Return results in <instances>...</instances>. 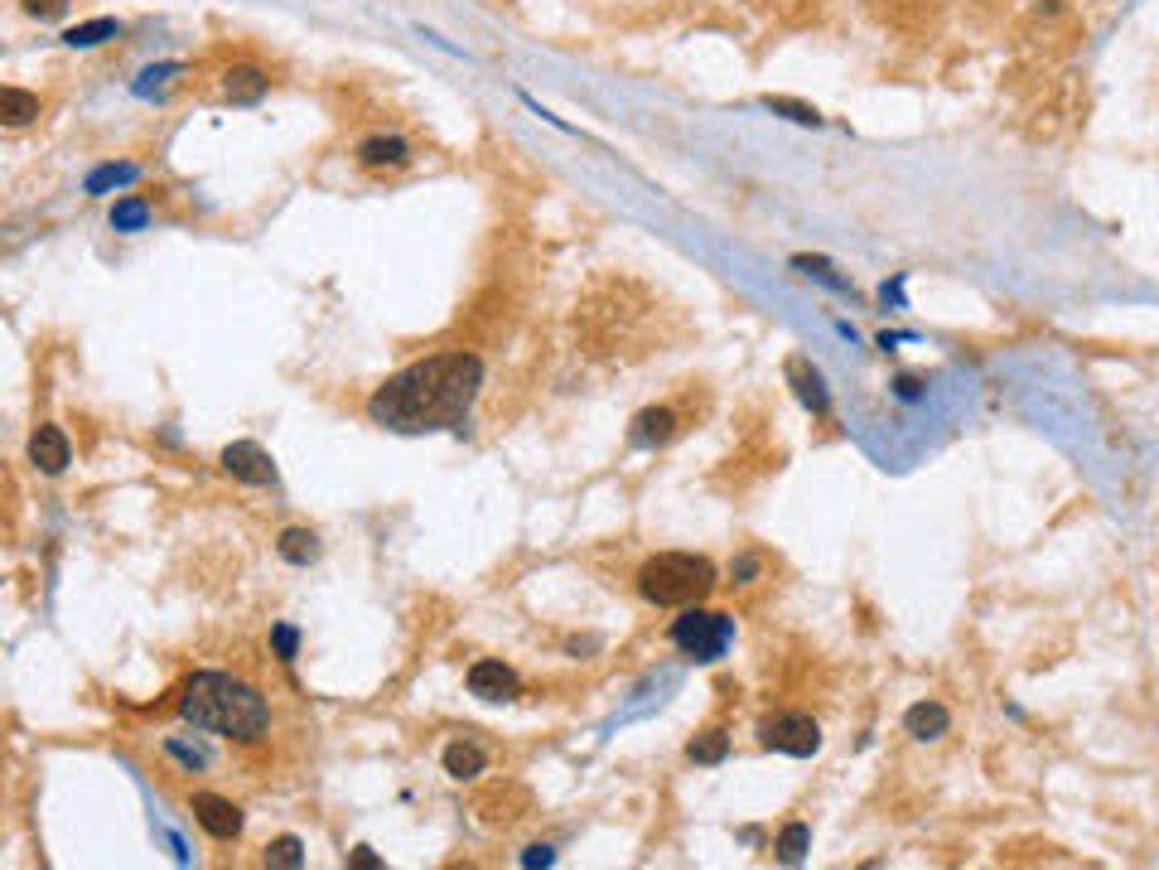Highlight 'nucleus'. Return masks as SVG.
I'll return each mask as SVG.
<instances>
[{"instance_id": "nucleus-1", "label": "nucleus", "mask_w": 1159, "mask_h": 870, "mask_svg": "<svg viewBox=\"0 0 1159 870\" xmlns=\"http://www.w3.org/2000/svg\"><path fill=\"white\" fill-rule=\"evenodd\" d=\"M484 382V363L474 353H440L382 382L368 402V416L392 431H454L470 416Z\"/></svg>"}, {"instance_id": "nucleus-2", "label": "nucleus", "mask_w": 1159, "mask_h": 870, "mask_svg": "<svg viewBox=\"0 0 1159 870\" xmlns=\"http://www.w3.org/2000/svg\"><path fill=\"white\" fill-rule=\"evenodd\" d=\"M179 716L194 730L237 740V745H256V740L271 730V706H266V696L256 692L252 682L228 677V672H194V677L184 682Z\"/></svg>"}, {"instance_id": "nucleus-3", "label": "nucleus", "mask_w": 1159, "mask_h": 870, "mask_svg": "<svg viewBox=\"0 0 1159 870\" xmlns=\"http://www.w3.org/2000/svg\"><path fill=\"white\" fill-rule=\"evenodd\" d=\"M638 590H642V600L667 605V610L700 605V600L716 590V566H710L706 556H686V552L652 556V561L638 571Z\"/></svg>"}, {"instance_id": "nucleus-4", "label": "nucleus", "mask_w": 1159, "mask_h": 870, "mask_svg": "<svg viewBox=\"0 0 1159 870\" xmlns=\"http://www.w3.org/2000/svg\"><path fill=\"white\" fill-rule=\"evenodd\" d=\"M730 638H734L730 614H710V610H696V605H686V614L672 624V643L682 648L686 658H696V663H716L725 648H730Z\"/></svg>"}, {"instance_id": "nucleus-5", "label": "nucleus", "mask_w": 1159, "mask_h": 870, "mask_svg": "<svg viewBox=\"0 0 1159 870\" xmlns=\"http://www.w3.org/2000/svg\"><path fill=\"white\" fill-rule=\"evenodd\" d=\"M764 745L778 754H792V759H807V754H816V745H822V730H816L812 716L788 711V716L764 721Z\"/></svg>"}, {"instance_id": "nucleus-6", "label": "nucleus", "mask_w": 1159, "mask_h": 870, "mask_svg": "<svg viewBox=\"0 0 1159 870\" xmlns=\"http://www.w3.org/2000/svg\"><path fill=\"white\" fill-rule=\"evenodd\" d=\"M222 469H228L232 479H242V484H271L276 479L271 455H266L262 445H252V440H237V445L222 450Z\"/></svg>"}, {"instance_id": "nucleus-7", "label": "nucleus", "mask_w": 1159, "mask_h": 870, "mask_svg": "<svg viewBox=\"0 0 1159 870\" xmlns=\"http://www.w3.org/2000/svg\"><path fill=\"white\" fill-rule=\"evenodd\" d=\"M470 692L478 701H512L518 696V672L498 658H484V663L470 668Z\"/></svg>"}, {"instance_id": "nucleus-8", "label": "nucleus", "mask_w": 1159, "mask_h": 870, "mask_svg": "<svg viewBox=\"0 0 1159 870\" xmlns=\"http://www.w3.org/2000/svg\"><path fill=\"white\" fill-rule=\"evenodd\" d=\"M194 817H198V827L218 842H232L242 832V812L218 793H194Z\"/></svg>"}, {"instance_id": "nucleus-9", "label": "nucleus", "mask_w": 1159, "mask_h": 870, "mask_svg": "<svg viewBox=\"0 0 1159 870\" xmlns=\"http://www.w3.org/2000/svg\"><path fill=\"white\" fill-rule=\"evenodd\" d=\"M30 460L39 464L44 474H63L68 469V440H63V431H58V426H39V431H34V440H30Z\"/></svg>"}, {"instance_id": "nucleus-10", "label": "nucleus", "mask_w": 1159, "mask_h": 870, "mask_svg": "<svg viewBox=\"0 0 1159 870\" xmlns=\"http://www.w3.org/2000/svg\"><path fill=\"white\" fill-rule=\"evenodd\" d=\"M947 726H952V716H947V706H938V701H918V706H908V716H904V730L913 740H938V735H947Z\"/></svg>"}, {"instance_id": "nucleus-11", "label": "nucleus", "mask_w": 1159, "mask_h": 870, "mask_svg": "<svg viewBox=\"0 0 1159 870\" xmlns=\"http://www.w3.org/2000/svg\"><path fill=\"white\" fill-rule=\"evenodd\" d=\"M358 160L368 170H402L412 155H406V141H396V136H372V141L358 146Z\"/></svg>"}, {"instance_id": "nucleus-12", "label": "nucleus", "mask_w": 1159, "mask_h": 870, "mask_svg": "<svg viewBox=\"0 0 1159 870\" xmlns=\"http://www.w3.org/2000/svg\"><path fill=\"white\" fill-rule=\"evenodd\" d=\"M672 436H676V416L667 411V406H648V411H638L634 445H667Z\"/></svg>"}, {"instance_id": "nucleus-13", "label": "nucleus", "mask_w": 1159, "mask_h": 870, "mask_svg": "<svg viewBox=\"0 0 1159 870\" xmlns=\"http://www.w3.org/2000/svg\"><path fill=\"white\" fill-rule=\"evenodd\" d=\"M484 764H488V754L474 745V740H454L450 750H444V774H450V779H478V774H484Z\"/></svg>"}, {"instance_id": "nucleus-14", "label": "nucleus", "mask_w": 1159, "mask_h": 870, "mask_svg": "<svg viewBox=\"0 0 1159 870\" xmlns=\"http://www.w3.org/2000/svg\"><path fill=\"white\" fill-rule=\"evenodd\" d=\"M788 378L798 382V397H802V406H812L816 416H826L831 397H826V387H822V373H816V368H807L802 358H792V363H788Z\"/></svg>"}, {"instance_id": "nucleus-15", "label": "nucleus", "mask_w": 1159, "mask_h": 870, "mask_svg": "<svg viewBox=\"0 0 1159 870\" xmlns=\"http://www.w3.org/2000/svg\"><path fill=\"white\" fill-rule=\"evenodd\" d=\"M276 552L286 556L290 566H310L314 556H320V537H314V532H304V527H290V532H280Z\"/></svg>"}, {"instance_id": "nucleus-16", "label": "nucleus", "mask_w": 1159, "mask_h": 870, "mask_svg": "<svg viewBox=\"0 0 1159 870\" xmlns=\"http://www.w3.org/2000/svg\"><path fill=\"white\" fill-rule=\"evenodd\" d=\"M222 92H228L232 102H256L266 92V73H262V68H232Z\"/></svg>"}, {"instance_id": "nucleus-17", "label": "nucleus", "mask_w": 1159, "mask_h": 870, "mask_svg": "<svg viewBox=\"0 0 1159 870\" xmlns=\"http://www.w3.org/2000/svg\"><path fill=\"white\" fill-rule=\"evenodd\" d=\"M0 116H5V126H25L39 116V97H30V92H20V88H5L0 92Z\"/></svg>"}, {"instance_id": "nucleus-18", "label": "nucleus", "mask_w": 1159, "mask_h": 870, "mask_svg": "<svg viewBox=\"0 0 1159 870\" xmlns=\"http://www.w3.org/2000/svg\"><path fill=\"white\" fill-rule=\"evenodd\" d=\"M112 34H121V25H116V20H92V25H73V30H68L63 44H73V49H92V44L112 39Z\"/></svg>"}, {"instance_id": "nucleus-19", "label": "nucleus", "mask_w": 1159, "mask_h": 870, "mask_svg": "<svg viewBox=\"0 0 1159 870\" xmlns=\"http://www.w3.org/2000/svg\"><path fill=\"white\" fill-rule=\"evenodd\" d=\"M725 750H730V740H725V730H706V735H696L686 745V754L696 764H720L725 759Z\"/></svg>"}, {"instance_id": "nucleus-20", "label": "nucleus", "mask_w": 1159, "mask_h": 870, "mask_svg": "<svg viewBox=\"0 0 1159 870\" xmlns=\"http://www.w3.org/2000/svg\"><path fill=\"white\" fill-rule=\"evenodd\" d=\"M807 827L802 822H788V827H783V837H778V861H788V866H798L802 856H807Z\"/></svg>"}, {"instance_id": "nucleus-21", "label": "nucleus", "mask_w": 1159, "mask_h": 870, "mask_svg": "<svg viewBox=\"0 0 1159 870\" xmlns=\"http://www.w3.org/2000/svg\"><path fill=\"white\" fill-rule=\"evenodd\" d=\"M150 223V213H146V204L140 199H121L112 208V228L116 232H136V228H146Z\"/></svg>"}, {"instance_id": "nucleus-22", "label": "nucleus", "mask_w": 1159, "mask_h": 870, "mask_svg": "<svg viewBox=\"0 0 1159 870\" xmlns=\"http://www.w3.org/2000/svg\"><path fill=\"white\" fill-rule=\"evenodd\" d=\"M798 271L816 276V281H822V286H831V290H841V295H850V281H841V276L831 271L826 262H816V257H798Z\"/></svg>"}, {"instance_id": "nucleus-23", "label": "nucleus", "mask_w": 1159, "mask_h": 870, "mask_svg": "<svg viewBox=\"0 0 1159 870\" xmlns=\"http://www.w3.org/2000/svg\"><path fill=\"white\" fill-rule=\"evenodd\" d=\"M304 856H300V842L295 837H280L266 846V866H300Z\"/></svg>"}, {"instance_id": "nucleus-24", "label": "nucleus", "mask_w": 1159, "mask_h": 870, "mask_svg": "<svg viewBox=\"0 0 1159 870\" xmlns=\"http://www.w3.org/2000/svg\"><path fill=\"white\" fill-rule=\"evenodd\" d=\"M764 107H768V112H788L792 121H802V126H816V121H822V116H816L812 107H802V102H788V97H764Z\"/></svg>"}, {"instance_id": "nucleus-25", "label": "nucleus", "mask_w": 1159, "mask_h": 870, "mask_svg": "<svg viewBox=\"0 0 1159 870\" xmlns=\"http://www.w3.org/2000/svg\"><path fill=\"white\" fill-rule=\"evenodd\" d=\"M126 179H136V170H131V165H107V170L92 174L88 189H92V194H102V189H112V184H126Z\"/></svg>"}, {"instance_id": "nucleus-26", "label": "nucleus", "mask_w": 1159, "mask_h": 870, "mask_svg": "<svg viewBox=\"0 0 1159 870\" xmlns=\"http://www.w3.org/2000/svg\"><path fill=\"white\" fill-rule=\"evenodd\" d=\"M271 638H276V653H280V663H290V658H295V629H290V624H280V629H276Z\"/></svg>"}, {"instance_id": "nucleus-27", "label": "nucleus", "mask_w": 1159, "mask_h": 870, "mask_svg": "<svg viewBox=\"0 0 1159 870\" xmlns=\"http://www.w3.org/2000/svg\"><path fill=\"white\" fill-rule=\"evenodd\" d=\"M25 10H30V15H39V20H54V15H63V10H68V0H25Z\"/></svg>"}, {"instance_id": "nucleus-28", "label": "nucleus", "mask_w": 1159, "mask_h": 870, "mask_svg": "<svg viewBox=\"0 0 1159 870\" xmlns=\"http://www.w3.org/2000/svg\"><path fill=\"white\" fill-rule=\"evenodd\" d=\"M556 856H552V846H532V851L522 856V866H552Z\"/></svg>"}, {"instance_id": "nucleus-29", "label": "nucleus", "mask_w": 1159, "mask_h": 870, "mask_svg": "<svg viewBox=\"0 0 1159 870\" xmlns=\"http://www.w3.org/2000/svg\"><path fill=\"white\" fill-rule=\"evenodd\" d=\"M918 392H923V382H918V378H908V373L899 378V397H904V402H918Z\"/></svg>"}, {"instance_id": "nucleus-30", "label": "nucleus", "mask_w": 1159, "mask_h": 870, "mask_svg": "<svg viewBox=\"0 0 1159 870\" xmlns=\"http://www.w3.org/2000/svg\"><path fill=\"white\" fill-rule=\"evenodd\" d=\"M354 866H358V870H378L382 861H378V856H372V851H368V846H362V851L354 856Z\"/></svg>"}]
</instances>
